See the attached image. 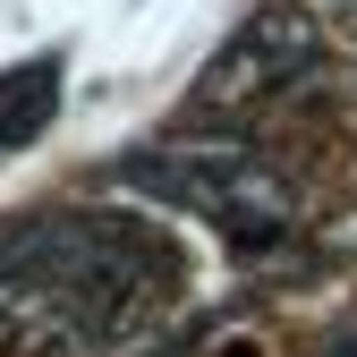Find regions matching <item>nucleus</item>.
Masks as SVG:
<instances>
[{"instance_id": "f257e3e1", "label": "nucleus", "mask_w": 357, "mask_h": 357, "mask_svg": "<svg viewBox=\"0 0 357 357\" xmlns=\"http://www.w3.org/2000/svg\"><path fill=\"white\" fill-rule=\"evenodd\" d=\"M52 102H60V68L52 60H26L17 77H0V153L26 145L34 128L52 119Z\"/></svg>"}, {"instance_id": "f03ea898", "label": "nucleus", "mask_w": 357, "mask_h": 357, "mask_svg": "<svg viewBox=\"0 0 357 357\" xmlns=\"http://www.w3.org/2000/svg\"><path fill=\"white\" fill-rule=\"evenodd\" d=\"M324 357H357V332H340V340H332V349H324Z\"/></svg>"}]
</instances>
